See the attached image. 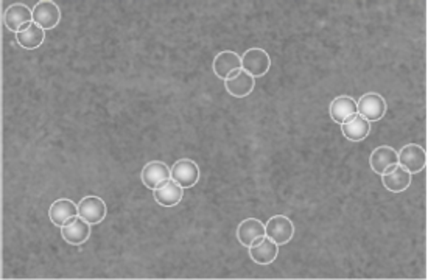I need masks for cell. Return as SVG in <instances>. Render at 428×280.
<instances>
[{
  "instance_id": "6da1fadb",
  "label": "cell",
  "mask_w": 428,
  "mask_h": 280,
  "mask_svg": "<svg viewBox=\"0 0 428 280\" xmlns=\"http://www.w3.org/2000/svg\"><path fill=\"white\" fill-rule=\"evenodd\" d=\"M265 235L273 240L278 246L287 245L295 235V224L292 220L284 217V215H274L266 223Z\"/></svg>"
},
{
  "instance_id": "7a4b0ae2",
  "label": "cell",
  "mask_w": 428,
  "mask_h": 280,
  "mask_svg": "<svg viewBox=\"0 0 428 280\" xmlns=\"http://www.w3.org/2000/svg\"><path fill=\"white\" fill-rule=\"evenodd\" d=\"M357 111L358 116H361L368 122H378L382 120L385 112H386V101L380 94L369 92L365 94L363 97L357 101Z\"/></svg>"
},
{
  "instance_id": "3957f363",
  "label": "cell",
  "mask_w": 428,
  "mask_h": 280,
  "mask_svg": "<svg viewBox=\"0 0 428 280\" xmlns=\"http://www.w3.org/2000/svg\"><path fill=\"white\" fill-rule=\"evenodd\" d=\"M399 156V165L410 174H416L421 173L425 165H427V153L425 150L421 145H416V143H408L402 148Z\"/></svg>"
},
{
  "instance_id": "277c9868",
  "label": "cell",
  "mask_w": 428,
  "mask_h": 280,
  "mask_svg": "<svg viewBox=\"0 0 428 280\" xmlns=\"http://www.w3.org/2000/svg\"><path fill=\"white\" fill-rule=\"evenodd\" d=\"M271 67L270 55L262 49H251L241 56V69L253 78L263 77Z\"/></svg>"
},
{
  "instance_id": "5b68a950",
  "label": "cell",
  "mask_w": 428,
  "mask_h": 280,
  "mask_svg": "<svg viewBox=\"0 0 428 280\" xmlns=\"http://www.w3.org/2000/svg\"><path fill=\"white\" fill-rule=\"evenodd\" d=\"M61 21V11L58 5L52 0H43L33 8V22L43 30H52Z\"/></svg>"
},
{
  "instance_id": "8992f818",
  "label": "cell",
  "mask_w": 428,
  "mask_h": 280,
  "mask_svg": "<svg viewBox=\"0 0 428 280\" xmlns=\"http://www.w3.org/2000/svg\"><path fill=\"white\" fill-rule=\"evenodd\" d=\"M369 164L373 172L377 174H386L393 172L395 167L399 165V156L397 151L391 147H378L373 151V155L369 157Z\"/></svg>"
},
{
  "instance_id": "52a82bcc",
  "label": "cell",
  "mask_w": 428,
  "mask_h": 280,
  "mask_svg": "<svg viewBox=\"0 0 428 280\" xmlns=\"http://www.w3.org/2000/svg\"><path fill=\"white\" fill-rule=\"evenodd\" d=\"M78 217L89 224H99L106 217V204L99 196H86L78 204Z\"/></svg>"
},
{
  "instance_id": "ba28073f",
  "label": "cell",
  "mask_w": 428,
  "mask_h": 280,
  "mask_svg": "<svg viewBox=\"0 0 428 280\" xmlns=\"http://www.w3.org/2000/svg\"><path fill=\"white\" fill-rule=\"evenodd\" d=\"M172 179L182 189H190L199 179V168L190 159H181L172 168Z\"/></svg>"
},
{
  "instance_id": "9c48e42d",
  "label": "cell",
  "mask_w": 428,
  "mask_h": 280,
  "mask_svg": "<svg viewBox=\"0 0 428 280\" xmlns=\"http://www.w3.org/2000/svg\"><path fill=\"white\" fill-rule=\"evenodd\" d=\"M4 21L6 28L18 35L23 26L33 22V10H30V8L23 4H14L6 8Z\"/></svg>"
},
{
  "instance_id": "30bf717a",
  "label": "cell",
  "mask_w": 428,
  "mask_h": 280,
  "mask_svg": "<svg viewBox=\"0 0 428 280\" xmlns=\"http://www.w3.org/2000/svg\"><path fill=\"white\" fill-rule=\"evenodd\" d=\"M172 179V170L164 162L155 161L143 167L142 170V182L150 190H156L164 182Z\"/></svg>"
},
{
  "instance_id": "8fae6325",
  "label": "cell",
  "mask_w": 428,
  "mask_h": 280,
  "mask_svg": "<svg viewBox=\"0 0 428 280\" xmlns=\"http://www.w3.org/2000/svg\"><path fill=\"white\" fill-rule=\"evenodd\" d=\"M237 238L246 247L256 246L265 238V226L256 218H248L240 223L237 229Z\"/></svg>"
},
{
  "instance_id": "7c38bea8",
  "label": "cell",
  "mask_w": 428,
  "mask_h": 280,
  "mask_svg": "<svg viewBox=\"0 0 428 280\" xmlns=\"http://www.w3.org/2000/svg\"><path fill=\"white\" fill-rule=\"evenodd\" d=\"M61 235L69 245H83L91 237V224L82 217H75L61 228Z\"/></svg>"
},
{
  "instance_id": "4fadbf2b",
  "label": "cell",
  "mask_w": 428,
  "mask_h": 280,
  "mask_svg": "<svg viewBox=\"0 0 428 280\" xmlns=\"http://www.w3.org/2000/svg\"><path fill=\"white\" fill-rule=\"evenodd\" d=\"M48 217H50L53 224L62 228L78 217V206L70 199H58V201L52 204L50 211H48Z\"/></svg>"
},
{
  "instance_id": "5bb4252c",
  "label": "cell",
  "mask_w": 428,
  "mask_h": 280,
  "mask_svg": "<svg viewBox=\"0 0 428 280\" xmlns=\"http://www.w3.org/2000/svg\"><path fill=\"white\" fill-rule=\"evenodd\" d=\"M358 114L357 111V101H355L352 97H347V95H343V97H336L332 103H330V117L335 123H346L347 120L353 118Z\"/></svg>"
},
{
  "instance_id": "9a60e30c",
  "label": "cell",
  "mask_w": 428,
  "mask_h": 280,
  "mask_svg": "<svg viewBox=\"0 0 428 280\" xmlns=\"http://www.w3.org/2000/svg\"><path fill=\"white\" fill-rule=\"evenodd\" d=\"M254 86H256V79L251 75H248L243 69H240L236 77L226 79L224 82L226 91H228V94H231L232 97H237V99L248 97V95L253 92Z\"/></svg>"
},
{
  "instance_id": "2e32d148",
  "label": "cell",
  "mask_w": 428,
  "mask_h": 280,
  "mask_svg": "<svg viewBox=\"0 0 428 280\" xmlns=\"http://www.w3.org/2000/svg\"><path fill=\"white\" fill-rule=\"evenodd\" d=\"M153 195H155L156 203L160 204L163 207H173L177 203H181L184 190L176 184L173 179H168L164 182L163 186H159L156 190H153Z\"/></svg>"
},
{
  "instance_id": "e0dca14e",
  "label": "cell",
  "mask_w": 428,
  "mask_h": 280,
  "mask_svg": "<svg viewBox=\"0 0 428 280\" xmlns=\"http://www.w3.org/2000/svg\"><path fill=\"white\" fill-rule=\"evenodd\" d=\"M212 67H214L215 75L226 82L234 70L241 69V58L236 52L226 50L215 56Z\"/></svg>"
},
{
  "instance_id": "ac0fdd59",
  "label": "cell",
  "mask_w": 428,
  "mask_h": 280,
  "mask_svg": "<svg viewBox=\"0 0 428 280\" xmlns=\"http://www.w3.org/2000/svg\"><path fill=\"white\" fill-rule=\"evenodd\" d=\"M16 39H18V44L22 47V49L35 50L44 43L45 33L41 27L36 26L35 22H30L21 28L19 33L16 35Z\"/></svg>"
},
{
  "instance_id": "d6986e66",
  "label": "cell",
  "mask_w": 428,
  "mask_h": 280,
  "mask_svg": "<svg viewBox=\"0 0 428 280\" xmlns=\"http://www.w3.org/2000/svg\"><path fill=\"white\" fill-rule=\"evenodd\" d=\"M278 254L279 246L268 237H265L258 245L249 247V255H251V259L257 265H270L278 259Z\"/></svg>"
},
{
  "instance_id": "ffe728a7",
  "label": "cell",
  "mask_w": 428,
  "mask_h": 280,
  "mask_svg": "<svg viewBox=\"0 0 428 280\" xmlns=\"http://www.w3.org/2000/svg\"><path fill=\"white\" fill-rule=\"evenodd\" d=\"M341 133L347 140L351 142H360L363 139H366L369 133H371V123L368 120L363 118L361 116H355L353 118L347 120L346 123H343Z\"/></svg>"
},
{
  "instance_id": "44dd1931",
  "label": "cell",
  "mask_w": 428,
  "mask_h": 280,
  "mask_svg": "<svg viewBox=\"0 0 428 280\" xmlns=\"http://www.w3.org/2000/svg\"><path fill=\"white\" fill-rule=\"evenodd\" d=\"M382 181L386 190L393 191V194H400V191H405L410 187L411 174L405 170V168L397 165L393 172L383 174Z\"/></svg>"
}]
</instances>
